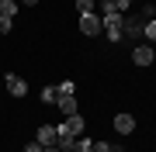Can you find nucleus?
<instances>
[{
	"mask_svg": "<svg viewBox=\"0 0 156 152\" xmlns=\"http://www.w3.org/2000/svg\"><path fill=\"white\" fill-rule=\"evenodd\" d=\"M122 21H125V14H118V11H111V14L101 17V28H104V35L111 42H122Z\"/></svg>",
	"mask_w": 156,
	"mask_h": 152,
	"instance_id": "obj_1",
	"label": "nucleus"
},
{
	"mask_svg": "<svg viewBox=\"0 0 156 152\" xmlns=\"http://www.w3.org/2000/svg\"><path fill=\"white\" fill-rule=\"evenodd\" d=\"M142 24H146V21H132V17H125V21H122V38H139V35H142Z\"/></svg>",
	"mask_w": 156,
	"mask_h": 152,
	"instance_id": "obj_8",
	"label": "nucleus"
},
{
	"mask_svg": "<svg viewBox=\"0 0 156 152\" xmlns=\"http://www.w3.org/2000/svg\"><path fill=\"white\" fill-rule=\"evenodd\" d=\"M17 4H21V7H35L38 0H17Z\"/></svg>",
	"mask_w": 156,
	"mask_h": 152,
	"instance_id": "obj_20",
	"label": "nucleus"
},
{
	"mask_svg": "<svg viewBox=\"0 0 156 152\" xmlns=\"http://www.w3.org/2000/svg\"><path fill=\"white\" fill-rule=\"evenodd\" d=\"M24 152H42V145H38V142H28V145H24Z\"/></svg>",
	"mask_w": 156,
	"mask_h": 152,
	"instance_id": "obj_19",
	"label": "nucleus"
},
{
	"mask_svg": "<svg viewBox=\"0 0 156 152\" xmlns=\"http://www.w3.org/2000/svg\"><path fill=\"white\" fill-rule=\"evenodd\" d=\"M153 59H156V52H153V45H149V42L132 49V62H135V66H153Z\"/></svg>",
	"mask_w": 156,
	"mask_h": 152,
	"instance_id": "obj_3",
	"label": "nucleus"
},
{
	"mask_svg": "<svg viewBox=\"0 0 156 152\" xmlns=\"http://www.w3.org/2000/svg\"><path fill=\"white\" fill-rule=\"evenodd\" d=\"M56 138H59L56 124H42V128L35 131V142H38V145H56Z\"/></svg>",
	"mask_w": 156,
	"mask_h": 152,
	"instance_id": "obj_5",
	"label": "nucleus"
},
{
	"mask_svg": "<svg viewBox=\"0 0 156 152\" xmlns=\"http://www.w3.org/2000/svg\"><path fill=\"white\" fill-rule=\"evenodd\" d=\"M11 28H14V17H4V14H0V35H7Z\"/></svg>",
	"mask_w": 156,
	"mask_h": 152,
	"instance_id": "obj_16",
	"label": "nucleus"
},
{
	"mask_svg": "<svg viewBox=\"0 0 156 152\" xmlns=\"http://www.w3.org/2000/svg\"><path fill=\"white\" fill-rule=\"evenodd\" d=\"M142 35H146V42L153 45V42H156V21H146L142 24Z\"/></svg>",
	"mask_w": 156,
	"mask_h": 152,
	"instance_id": "obj_13",
	"label": "nucleus"
},
{
	"mask_svg": "<svg viewBox=\"0 0 156 152\" xmlns=\"http://www.w3.org/2000/svg\"><path fill=\"white\" fill-rule=\"evenodd\" d=\"M115 131H118V135H132V131H135V118H132V114H118V118H115Z\"/></svg>",
	"mask_w": 156,
	"mask_h": 152,
	"instance_id": "obj_7",
	"label": "nucleus"
},
{
	"mask_svg": "<svg viewBox=\"0 0 156 152\" xmlns=\"http://www.w3.org/2000/svg\"><path fill=\"white\" fill-rule=\"evenodd\" d=\"M56 107L66 114V118H69V114H80V111H76V93H69V97H56Z\"/></svg>",
	"mask_w": 156,
	"mask_h": 152,
	"instance_id": "obj_9",
	"label": "nucleus"
},
{
	"mask_svg": "<svg viewBox=\"0 0 156 152\" xmlns=\"http://www.w3.org/2000/svg\"><path fill=\"white\" fill-rule=\"evenodd\" d=\"M90 152H111V145H108V142H94V145H90Z\"/></svg>",
	"mask_w": 156,
	"mask_h": 152,
	"instance_id": "obj_17",
	"label": "nucleus"
},
{
	"mask_svg": "<svg viewBox=\"0 0 156 152\" xmlns=\"http://www.w3.org/2000/svg\"><path fill=\"white\" fill-rule=\"evenodd\" d=\"M80 31H83L87 38L101 35V31H104V28H101V14H83V17H80Z\"/></svg>",
	"mask_w": 156,
	"mask_h": 152,
	"instance_id": "obj_2",
	"label": "nucleus"
},
{
	"mask_svg": "<svg viewBox=\"0 0 156 152\" xmlns=\"http://www.w3.org/2000/svg\"><path fill=\"white\" fill-rule=\"evenodd\" d=\"M111 152H125V149H122V145H111Z\"/></svg>",
	"mask_w": 156,
	"mask_h": 152,
	"instance_id": "obj_21",
	"label": "nucleus"
},
{
	"mask_svg": "<svg viewBox=\"0 0 156 152\" xmlns=\"http://www.w3.org/2000/svg\"><path fill=\"white\" fill-rule=\"evenodd\" d=\"M94 7H97V0H76V11H80V17H83V14H94Z\"/></svg>",
	"mask_w": 156,
	"mask_h": 152,
	"instance_id": "obj_12",
	"label": "nucleus"
},
{
	"mask_svg": "<svg viewBox=\"0 0 156 152\" xmlns=\"http://www.w3.org/2000/svg\"><path fill=\"white\" fill-rule=\"evenodd\" d=\"M128 7H132V0H118V14H125Z\"/></svg>",
	"mask_w": 156,
	"mask_h": 152,
	"instance_id": "obj_18",
	"label": "nucleus"
},
{
	"mask_svg": "<svg viewBox=\"0 0 156 152\" xmlns=\"http://www.w3.org/2000/svg\"><path fill=\"white\" fill-rule=\"evenodd\" d=\"M4 79H7V93H11V97H28V83H24L21 76H14V73H7Z\"/></svg>",
	"mask_w": 156,
	"mask_h": 152,
	"instance_id": "obj_6",
	"label": "nucleus"
},
{
	"mask_svg": "<svg viewBox=\"0 0 156 152\" xmlns=\"http://www.w3.org/2000/svg\"><path fill=\"white\" fill-rule=\"evenodd\" d=\"M59 131H62V135H73V138L83 135V114H69V118L59 124Z\"/></svg>",
	"mask_w": 156,
	"mask_h": 152,
	"instance_id": "obj_4",
	"label": "nucleus"
},
{
	"mask_svg": "<svg viewBox=\"0 0 156 152\" xmlns=\"http://www.w3.org/2000/svg\"><path fill=\"white\" fill-rule=\"evenodd\" d=\"M90 145H94V142H90L87 135H76V138H73V149H69V152H90Z\"/></svg>",
	"mask_w": 156,
	"mask_h": 152,
	"instance_id": "obj_10",
	"label": "nucleus"
},
{
	"mask_svg": "<svg viewBox=\"0 0 156 152\" xmlns=\"http://www.w3.org/2000/svg\"><path fill=\"white\" fill-rule=\"evenodd\" d=\"M94 11H101V17H104V14L118 11V0H97V7H94Z\"/></svg>",
	"mask_w": 156,
	"mask_h": 152,
	"instance_id": "obj_11",
	"label": "nucleus"
},
{
	"mask_svg": "<svg viewBox=\"0 0 156 152\" xmlns=\"http://www.w3.org/2000/svg\"><path fill=\"white\" fill-rule=\"evenodd\" d=\"M56 93H59V97H69V93H76V86L66 79V83H59V86H56Z\"/></svg>",
	"mask_w": 156,
	"mask_h": 152,
	"instance_id": "obj_15",
	"label": "nucleus"
},
{
	"mask_svg": "<svg viewBox=\"0 0 156 152\" xmlns=\"http://www.w3.org/2000/svg\"><path fill=\"white\" fill-rule=\"evenodd\" d=\"M56 86H45V90H42V104H56Z\"/></svg>",
	"mask_w": 156,
	"mask_h": 152,
	"instance_id": "obj_14",
	"label": "nucleus"
}]
</instances>
